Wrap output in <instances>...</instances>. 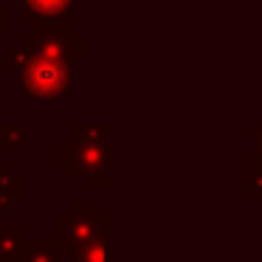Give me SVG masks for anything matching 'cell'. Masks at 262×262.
Returning <instances> with one entry per match:
<instances>
[{"mask_svg":"<svg viewBox=\"0 0 262 262\" xmlns=\"http://www.w3.org/2000/svg\"><path fill=\"white\" fill-rule=\"evenodd\" d=\"M31 6H37L40 12H62L68 0H31Z\"/></svg>","mask_w":262,"mask_h":262,"instance_id":"7a4b0ae2","label":"cell"},{"mask_svg":"<svg viewBox=\"0 0 262 262\" xmlns=\"http://www.w3.org/2000/svg\"><path fill=\"white\" fill-rule=\"evenodd\" d=\"M29 91H37L42 93V96H51V93H59V88H65V68L57 62H48V59H42V62H34L29 68Z\"/></svg>","mask_w":262,"mask_h":262,"instance_id":"6da1fadb","label":"cell"}]
</instances>
